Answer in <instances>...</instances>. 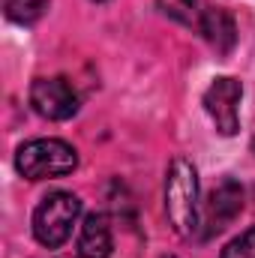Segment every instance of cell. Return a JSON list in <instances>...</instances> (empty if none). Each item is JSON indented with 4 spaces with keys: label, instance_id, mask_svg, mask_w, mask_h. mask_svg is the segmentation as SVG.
Segmentation results:
<instances>
[{
    "label": "cell",
    "instance_id": "cell-1",
    "mask_svg": "<svg viewBox=\"0 0 255 258\" xmlns=\"http://www.w3.org/2000/svg\"><path fill=\"white\" fill-rule=\"evenodd\" d=\"M165 213L171 228L180 237H192L201 228V210H198V171L189 159L177 156L168 165L165 177Z\"/></svg>",
    "mask_w": 255,
    "mask_h": 258
},
{
    "label": "cell",
    "instance_id": "cell-3",
    "mask_svg": "<svg viewBox=\"0 0 255 258\" xmlns=\"http://www.w3.org/2000/svg\"><path fill=\"white\" fill-rule=\"evenodd\" d=\"M81 213V198L72 192H48L33 210V237L45 249L63 246Z\"/></svg>",
    "mask_w": 255,
    "mask_h": 258
},
{
    "label": "cell",
    "instance_id": "cell-11",
    "mask_svg": "<svg viewBox=\"0 0 255 258\" xmlns=\"http://www.w3.org/2000/svg\"><path fill=\"white\" fill-rule=\"evenodd\" d=\"M219 258H255V225L246 228L240 237H234V240L222 249Z\"/></svg>",
    "mask_w": 255,
    "mask_h": 258
},
{
    "label": "cell",
    "instance_id": "cell-4",
    "mask_svg": "<svg viewBox=\"0 0 255 258\" xmlns=\"http://www.w3.org/2000/svg\"><path fill=\"white\" fill-rule=\"evenodd\" d=\"M240 99H243V84L231 75L213 78L210 87L204 90V108L216 123L219 135H234L240 129Z\"/></svg>",
    "mask_w": 255,
    "mask_h": 258
},
{
    "label": "cell",
    "instance_id": "cell-7",
    "mask_svg": "<svg viewBox=\"0 0 255 258\" xmlns=\"http://www.w3.org/2000/svg\"><path fill=\"white\" fill-rule=\"evenodd\" d=\"M114 246L111 222L105 213H87L78 231V255L81 258H108Z\"/></svg>",
    "mask_w": 255,
    "mask_h": 258
},
{
    "label": "cell",
    "instance_id": "cell-9",
    "mask_svg": "<svg viewBox=\"0 0 255 258\" xmlns=\"http://www.w3.org/2000/svg\"><path fill=\"white\" fill-rule=\"evenodd\" d=\"M159 9L180 21L183 27H192V30H201V21H204V12H207V3L204 0H159Z\"/></svg>",
    "mask_w": 255,
    "mask_h": 258
},
{
    "label": "cell",
    "instance_id": "cell-8",
    "mask_svg": "<svg viewBox=\"0 0 255 258\" xmlns=\"http://www.w3.org/2000/svg\"><path fill=\"white\" fill-rule=\"evenodd\" d=\"M219 54H228L237 42V27H234V18L225 12V9H216V6H207L204 12V21H201V30H198Z\"/></svg>",
    "mask_w": 255,
    "mask_h": 258
},
{
    "label": "cell",
    "instance_id": "cell-12",
    "mask_svg": "<svg viewBox=\"0 0 255 258\" xmlns=\"http://www.w3.org/2000/svg\"><path fill=\"white\" fill-rule=\"evenodd\" d=\"M252 150H255V141H252Z\"/></svg>",
    "mask_w": 255,
    "mask_h": 258
},
{
    "label": "cell",
    "instance_id": "cell-13",
    "mask_svg": "<svg viewBox=\"0 0 255 258\" xmlns=\"http://www.w3.org/2000/svg\"><path fill=\"white\" fill-rule=\"evenodd\" d=\"M168 258H171V255H168Z\"/></svg>",
    "mask_w": 255,
    "mask_h": 258
},
{
    "label": "cell",
    "instance_id": "cell-2",
    "mask_svg": "<svg viewBox=\"0 0 255 258\" xmlns=\"http://www.w3.org/2000/svg\"><path fill=\"white\" fill-rule=\"evenodd\" d=\"M15 168L27 180H48V177H66L78 168V153L72 144L60 138H36L18 147Z\"/></svg>",
    "mask_w": 255,
    "mask_h": 258
},
{
    "label": "cell",
    "instance_id": "cell-6",
    "mask_svg": "<svg viewBox=\"0 0 255 258\" xmlns=\"http://www.w3.org/2000/svg\"><path fill=\"white\" fill-rule=\"evenodd\" d=\"M243 210V189L237 180H222L219 186H213L207 201H204V213H201V234L204 237H213V234H222L234 219L237 213Z\"/></svg>",
    "mask_w": 255,
    "mask_h": 258
},
{
    "label": "cell",
    "instance_id": "cell-10",
    "mask_svg": "<svg viewBox=\"0 0 255 258\" xmlns=\"http://www.w3.org/2000/svg\"><path fill=\"white\" fill-rule=\"evenodd\" d=\"M48 0H3V12L15 24H33L45 15Z\"/></svg>",
    "mask_w": 255,
    "mask_h": 258
},
{
    "label": "cell",
    "instance_id": "cell-5",
    "mask_svg": "<svg viewBox=\"0 0 255 258\" xmlns=\"http://www.w3.org/2000/svg\"><path fill=\"white\" fill-rule=\"evenodd\" d=\"M30 105L45 120H69L78 111V93L66 78H36L30 84Z\"/></svg>",
    "mask_w": 255,
    "mask_h": 258
}]
</instances>
